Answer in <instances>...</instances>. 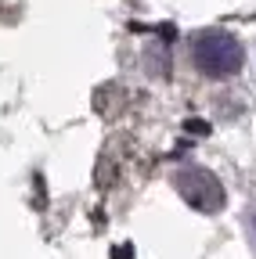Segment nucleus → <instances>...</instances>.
<instances>
[{
  "mask_svg": "<svg viewBox=\"0 0 256 259\" xmlns=\"http://www.w3.org/2000/svg\"><path fill=\"white\" fill-rule=\"evenodd\" d=\"M173 184H177V191H180V198H184L191 209H199V212H216V209L224 205V187H220V180H216L209 169H199V166L180 169Z\"/></svg>",
  "mask_w": 256,
  "mask_h": 259,
  "instance_id": "obj_2",
  "label": "nucleus"
},
{
  "mask_svg": "<svg viewBox=\"0 0 256 259\" xmlns=\"http://www.w3.org/2000/svg\"><path fill=\"white\" fill-rule=\"evenodd\" d=\"M249 238H252V245H256V209L249 212Z\"/></svg>",
  "mask_w": 256,
  "mask_h": 259,
  "instance_id": "obj_3",
  "label": "nucleus"
},
{
  "mask_svg": "<svg viewBox=\"0 0 256 259\" xmlns=\"http://www.w3.org/2000/svg\"><path fill=\"white\" fill-rule=\"evenodd\" d=\"M191 54H195V65H199L206 76H213V79L235 76L242 69V61H245L242 44L231 36V32H224V29L202 32V36L195 40V47H191Z\"/></svg>",
  "mask_w": 256,
  "mask_h": 259,
  "instance_id": "obj_1",
  "label": "nucleus"
}]
</instances>
